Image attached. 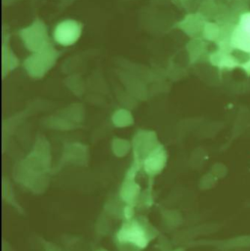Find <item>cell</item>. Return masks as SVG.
Listing matches in <instances>:
<instances>
[{
	"label": "cell",
	"instance_id": "obj_5",
	"mask_svg": "<svg viewBox=\"0 0 250 251\" xmlns=\"http://www.w3.org/2000/svg\"><path fill=\"white\" fill-rule=\"evenodd\" d=\"M158 146L159 145L157 144L156 136L153 132H150V131L139 132L133 140V149H134L136 163L141 161V157L144 160L146 156Z\"/></svg>",
	"mask_w": 250,
	"mask_h": 251
},
{
	"label": "cell",
	"instance_id": "obj_3",
	"mask_svg": "<svg viewBox=\"0 0 250 251\" xmlns=\"http://www.w3.org/2000/svg\"><path fill=\"white\" fill-rule=\"evenodd\" d=\"M82 32V25L75 20H65L59 23L54 31L53 37L55 41L63 46L74 45Z\"/></svg>",
	"mask_w": 250,
	"mask_h": 251
},
{
	"label": "cell",
	"instance_id": "obj_2",
	"mask_svg": "<svg viewBox=\"0 0 250 251\" xmlns=\"http://www.w3.org/2000/svg\"><path fill=\"white\" fill-rule=\"evenodd\" d=\"M20 36L25 46L32 53L40 51L50 43L47 27L41 20H36L30 25L21 29Z\"/></svg>",
	"mask_w": 250,
	"mask_h": 251
},
{
	"label": "cell",
	"instance_id": "obj_6",
	"mask_svg": "<svg viewBox=\"0 0 250 251\" xmlns=\"http://www.w3.org/2000/svg\"><path fill=\"white\" fill-rule=\"evenodd\" d=\"M166 153L161 145L155 148L151 152H150L146 158L143 160L144 168L148 174L154 176L158 174L165 166Z\"/></svg>",
	"mask_w": 250,
	"mask_h": 251
},
{
	"label": "cell",
	"instance_id": "obj_11",
	"mask_svg": "<svg viewBox=\"0 0 250 251\" xmlns=\"http://www.w3.org/2000/svg\"><path fill=\"white\" fill-rule=\"evenodd\" d=\"M219 35H220V27L214 23L206 22L202 31L203 38L210 41H215L219 38Z\"/></svg>",
	"mask_w": 250,
	"mask_h": 251
},
{
	"label": "cell",
	"instance_id": "obj_8",
	"mask_svg": "<svg viewBox=\"0 0 250 251\" xmlns=\"http://www.w3.org/2000/svg\"><path fill=\"white\" fill-rule=\"evenodd\" d=\"M214 246L222 251H235L241 249H250V235L238 236L226 241L215 242Z\"/></svg>",
	"mask_w": 250,
	"mask_h": 251
},
{
	"label": "cell",
	"instance_id": "obj_13",
	"mask_svg": "<svg viewBox=\"0 0 250 251\" xmlns=\"http://www.w3.org/2000/svg\"><path fill=\"white\" fill-rule=\"evenodd\" d=\"M113 120H114L115 125L117 126H120V127L130 126L133 122L130 113H128L127 111H125V110H121V111L117 112L115 114Z\"/></svg>",
	"mask_w": 250,
	"mask_h": 251
},
{
	"label": "cell",
	"instance_id": "obj_10",
	"mask_svg": "<svg viewBox=\"0 0 250 251\" xmlns=\"http://www.w3.org/2000/svg\"><path fill=\"white\" fill-rule=\"evenodd\" d=\"M2 60H3V62H2L3 65H5L6 63H8L7 66H6L5 68H3V75H5L6 72H10L11 70H13L15 67L18 66V63H19L17 57L13 54V52H11V51L9 50V48L7 49L5 46L3 47V56H2Z\"/></svg>",
	"mask_w": 250,
	"mask_h": 251
},
{
	"label": "cell",
	"instance_id": "obj_4",
	"mask_svg": "<svg viewBox=\"0 0 250 251\" xmlns=\"http://www.w3.org/2000/svg\"><path fill=\"white\" fill-rule=\"evenodd\" d=\"M118 239L122 243H130L141 249L145 248L149 243L148 235L138 221L125 224L118 234Z\"/></svg>",
	"mask_w": 250,
	"mask_h": 251
},
{
	"label": "cell",
	"instance_id": "obj_12",
	"mask_svg": "<svg viewBox=\"0 0 250 251\" xmlns=\"http://www.w3.org/2000/svg\"><path fill=\"white\" fill-rule=\"evenodd\" d=\"M204 47H205L204 42L200 41V39L193 40L192 42L189 43L187 48H188V50L190 52V56H191L192 62H195L202 54Z\"/></svg>",
	"mask_w": 250,
	"mask_h": 251
},
{
	"label": "cell",
	"instance_id": "obj_7",
	"mask_svg": "<svg viewBox=\"0 0 250 251\" xmlns=\"http://www.w3.org/2000/svg\"><path fill=\"white\" fill-rule=\"evenodd\" d=\"M206 21L200 14L188 15L183 21L178 24L180 29L185 31L191 37H195L200 31H203Z\"/></svg>",
	"mask_w": 250,
	"mask_h": 251
},
{
	"label": "cell",
	"instance_id": "obj_9",
	"mask_svg": "<svg viewBox=\"0 0 250 251\" xmlns=\"http://www.w3.org/2000/svg\"><path fill=\"white\" fill-rule=\"evenodd\" d=\"M139 193V187L132 181V176L129 174L126 177L123 190H122V197L127 203H132L134 201L137 200V195Z\"/></svg>",
	"mask_w": 250,
	"mask_h": 251
},
{
	"label": "cell",
	"instance_id": "obj_1",
	"mask_svg": "<svg viewBox=\"0 0 250 251\" xmlns=\"http://www.w3.org/2000/svg\"><path fill=\"white\" fill-rule=\"evenodd\" d=\"M59 55V52L49 43L40 51L32 53L24 62V67L29 76L41 78L56 64Z\"/></svg>",
	"mask_w": 250,
	"mask_h": 251
},
{
	"label": "cell",
	"instance_id": "obj_14",
	"mask_svg": "<svg viewBox=\"0 0 250 251\" xmlns=\"http://www.w3.org/2000/svg\"><path fill=\"white\" fill-rule=\"evenodd\" d=\"M129 150V144L127 141L125 140H121V139H117L114 142V151L115 153L119 156H123L127 153Z\"/></svg>",
	"mask_w": 250,
	"mask_h": 251
}]
</instances>
